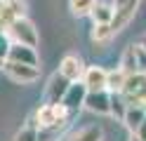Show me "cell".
I'll return each mask as SVG.
<instances>
[{
  "mask_svg": "<svg viewBox=\"0 0 146 141\" xmlns=\"http://www.w3.org/2000/svg\"><path fill=\"white\" fill-rule=\"evenodd\" d=\"M3 66H5V61H3V59H0V68H3Z\"/></svg>",
  "mask_w": 146,
  "mask_h": 141,
  "instance_id": "obj_26",
  "label": "cell"
},
{
  "mask_svg": "<svg viewBox=\"0 0 146 141\" xmlns=\"http://www.w3.org/2000/svg\"><path fill=\"white\" fill-rule=\"evenodd\" d=\"M106 73L102 66H87L83 78H80V82L85 85L87 92H99V89H106Z\"/></svg>",
  "mask_w": 146,
  "mask_h": 141,
  "instance_id": "obj_9",
  "label": "cell"
},
{
  "mask_svg": "<svg viewBox=\"0 0 146 141\" xmlns=\"http://www.w3.org/2000/svg\"><path fill=\"white\" fill-rule=\"evenodd\" d=\"M7 35L10 40L17 42V45H29V47H38V28L31 19L26 17H19L7 26Z\"/></svg>",
  "mask_w": 146,
  "mask_h": 141,
  "instance_id": "obj_1",
  "label": "cell"
},
{
  "mask_svg": "<svg viewBox=\"0 0 146 141\" xmlns=\"http://www.w3.org/2000/svg\"><path fill=\"white\" fill-rule=\"evenodd\" d=\"M130 141H139V139H137V136H134V134H132V136H130Z\"/></svg>",
  "mask_w": 146,
  "mask_h": 141,
  "instance_id": "obj_25",
  "label": "cell"
},
{
  "mask_svg": "<svg viewBox=\"0 0 146 141\" xmlns=\"http://www.w3.org/2000/svg\"><path fill=\"white\" fill-rule=\"evenodd\" d=\"M0 33H7V26H5L3 21H0Z\"/></svg>",
  "mask_w": 146,
  "mask_h": 141,
  "instance_id": "obj_23",
  "label": "cell"
},
{
  "mask_svg": "<svg viewBox=\"0 0 146 141\" xmlns=\"http://www.w3.org/2000/svg\"><path fill=\"white\" fill-rule=\"evenodd\" d=\"M85 94H87V89H85V85L78 80V85L76 82H71V87H68V92L64 94V99H61V103L66 106V111H68V115L73 118L78 113V108L85 103Z\"/></svg>",
  "mask_w": 146,
  "mask_h": 141,
  "instance_id": "obj_7",
  "label": "cell"
},
{
  "mask_svg": "<svg viewBox=\"0 0 146 141\" xmlns=\"http://www.w3.org/2000/svg\"><path fill=\"white\" fill-rule=\"evenodd\" d=\"M35 122H38V127H50L54 122H61V120H71L68 111L64 103H42V106L35 111Z\"/></svg>",
  "mask_w": 146,
  "mask_h": 141,
  "instance_id": "obj_3",
  "label": "cell"
},
{
  "mask_svg": "<svg viewBox=\"0 0 146 141\" xmlns=\"http://www.w3.org/2000/svg\"><path fill=\"white\" fill-rule=\"evenodd\" d=\"M113 35H115V33H113L111 24H94L92 33H90V38H92V42H97V45H104V42H108V40H111Z\"/></svg>",
  "mask_w": 146,
  "mask_h": 141,
  "instance_id": "obj_17",
  "label": "cell"
},
{
  "mask_svg": "<svg viewBox=\"0 0 146 141\" xmlns=\"http://www.w3.org/2000/svg\"><path fill=\"white\" fill-rule=\"evenodd\" d=\"M5 61H17V64L38 66V52H35V47L12 42V47H10V52H7V59H5Z\"/></svg>",
  "mask_w": 146,
  "mask_h": 141,
  "instance_id": "obj_10",
  "label": "cell"
},
{
  "mask_svg": "<svg viewBox=\"0 0 146 141\" xmlns=\"http://www.w3.org/2000/svg\"><path fill=\"white\" fill-rule=\"evenodd\" d=\"M94 24H111L113 21V5H106V3H94L92 12H90Z\"/></svg>",
  "mask_w": 146,
  "mask_h": 141,
  "instance_id": "obj_14",
  "label": "cell"
},
{
  "mask_svg": "<svg viewBox=\"0 0 146 141\" xmlns=\"http://www.w3.org/2000/svg\"><path fill=\"white\" fill-rule=\"evenodd\" d=\"M5 73L10 75V80L17 85H31L40 78V68L38 66H29V64H17V61H5Z\"/></svg>",
  "mask_w": 146,
  "mask_h": 141,
  "instance_id": "obj_4",
  "label": "cell"
},
{
  "mask_svg": "<svg viewBox=\"0 0 146 141\" xmlns=\"http://www.w3.org/2000/svg\"><path fill=\"white\" fill-rule=\"evenodd\" d=\"M26 14V3L24 0H3L0 5V21L5 26H10L14 19H19Z\"/></svg>",
  "mask_w": 146,
  "mask_h": 141,
  "instance_id": "obj_11",
  "label": "cell"
},
{
  "mask_svg": "<svg viewBox=\"0 0 146 141\" xmlns=\"http://www.w3.org/2000/svg\"><path fill=\"white\" fill-rule=\"evenodd\" d=\"M97 0H68V9L73 17H90Z\"/></svg>",
  "mask_w": 146,
  "mask_h": 141,
  "instance_id": "obj_19",
  "label": "cell"
},
{
  "mask_svg": "<svg viewBox=\"0 0 146 141\" xmlns=\"http://www.w3.org/2000/svg\"><path fill=\"white\" fill-rule=\"evenodd\" d=\"M14 141H38V122H35V118H31L19 132H17Z\"/></svg>",
  "mask_w": 146,
  "mask_h": 141,
  "instance_id": "obj_18",
  "label": "cell"
},
{
  "mask_svg": "<svg viewBox=\"0 0 146 141\" xmlns=\"http://www.w3.org/2000/svg\"><path fill=\"white\" fill-rule=\"evenodd\" d=\"M0 5H3V0H0Z\"/></svg>",
  "mask_w": 146,
  "mask_h": 141,
  "instance_id": "obj_27",
  "label": "cell"
},
{
  "mask_svg": "<svg viewBox=\"0 0 146 141\" xmlns=\"http://www.w3.org/2000/svg\"><path fill=\"white\" fill-rule=\"evenodd\" d=\"M139 45H141V47H144V50H146V35L141 38V42H139Z\"/></svg>",
  "mask_w": 146,
  "mask_h": 141,
  "instance_id": "obj_24",
  "label": "cell"
},
{
  "mask_svg": "<svg viewBox=\"0 0 146 141\" xmlns=\"http://www.w3.org/2000/svg\"><path fill=\"white\" fill-rule=\"evenodd\" d=\"M120 68H123L127 75H132V73L139 71V61H137L134 45H130V47H127V50L123 52V56H120Z\"/></svg>",
  "mask_w": 146,
  "mask_h": 141,
  "instance_id": "obj_16",
  "label": "cell"
},
{
  "mask_svg": "<svg viewBox=\"0 0 146 141\" xmlns=\"http://www.w3.org/2000/svg\"><path fill=\"white\" fill-rule=\"evenodd\" d=\"M146 118V108L144 106H134V103H127V108H125V115H123V125L130 129V134H134L137 127L141 125V120Z\"/></svg>",
  "mask_w": 146,
  "mask_h": 141,
  "instance_id": "obj_12",
  "label": "cell"
},
{
  "mask_svg": "<svg viewBox=\"0 0 146 141\" xmlns=\"http://www.w3.org/2000/svg\"><path fill=\"white\" fill-rule=\"evenodd\" d=\"M59 73H61L68 82H78L80 78H83V73H85V64H83L80 56L66 54V56L61 59V64H59Z\"/></svg>",
  "mask_w": 146,
  "mask_h": 141,
  "instance_id": "obj_8",
  "label": "cell"
},
{
  "mask_svg": "<svg viewBox=\"0 0 146 141\" xmlns=\"http://www.w3.org/2000/svg\"><path fill=\"white\" fill-rule=\"evenodd\" d=\"M125 108H127V101L123 99V94L120 92H111V115H115L118 120H123Z\"/></svg>",
  "mask_w": 146,
  "mask_h": 141,
  "instance_id": "obj_20",
  "label": "cell"
},
{
  "mask_svg": "<svg viewBox=\"0 0 146 141\" xmlns=\"http://www.w3.org/2000/svg\"><path fill=\"white\" fill-rule=\"evenodd\" d=\"M68 87H71V82L57 71L47 80V87H45V99H47V101H45V103H61V99H64V94L68 92Z\"/></svg>",
  "mask_w": 146,
  "mask_h": 141,
  "instance_id": "obj_6",
  "label": "cell"
},
{
  "mask_svg": "<svg viewBox=\"0 0 146 141\" xmlns=\"http://www.w3.org/2000/svg\"><path fill=\"white\" fill-rule=\"evenodd\" d=\"M68 141H104V129L97 127V125H87L83 129L73 132L68 136Z\"/></svg>",
  "mask_w": 146,
  "mask_h": 141,
  "instance_id": "obj_13",
  "label": "cell"
},
{
  "mask_svg": "<svg viewBox=\"0 0 146 141\" xmlns=\"http://www.w3.org/2000/svg\"><path fill=\"white\" fill-rule=\"evenodd\" d=\"M134 136L139 139V141H146V118L141 120V125L137 127V132H134Z\"/></svg>",
  "mask_w": 146,
  "mask_h": 141,
  "instance_id": "obj_22",
  "label": "cell"
},
{
  "mask_svg": "<svg viewBox=\"0 0 146 141\" xmlns=\"http://www.w3.org/2000/svg\"><path fill=\"white\" fill-rule=\"evenodd\" d=\"M125 80H127V73L118 66V68H113V71L106 73V89L108 92H120L123 85H125Z\"/></svg>",
  "mask_w": 146,
  "mask_h": 141,
  "instance_id": "obj_15",
  "label": "cell"
},
{
  "mask_svg": "<svg viewBox=\"0 0 146 141\" xmlns=\"http://www.w3.org/2000/svg\"><path fill=\"white\" fill-rule=\"evenodd\" d=\"M83 106L97 115H111V92L99 89V92H87Z\"/></svg>",
  "mask_w": 146,
  "mask_h": 141,
  "instance_id": "obj_5",
  "label": "cell"
},
{
  "mask_svg": "<svg viewBox=\"0 0 146 141\" xmlns=\"http://www.w3.org/2000/svg\"><path fill=\"white\" fill-rule=\"evenodd\" d=\"M139 3L141 0H113V21H111L113 33H120L123 28L134 19Z\"/></svg>",
  "mask_w": 146,
  "mask_h": 141,
  "instance_id": "obj_2",
  "label": "cell"
},
{
  "mask_svg": "<svg viewBox=\"0 0 146 141\" xmlns=\"http://www.w3.org/2000/svg\"><path fill=\"white\" fill-rule=\"evenodd\" d=\"M10 47H12V40H10V35L7 33H0V59H7V52H10Z\"/></svg>",
  "mask_w": 146,
  "mask_h": 141,
  "instance_id": "obj_21",
  "label": "cell"
}]
</instances>
